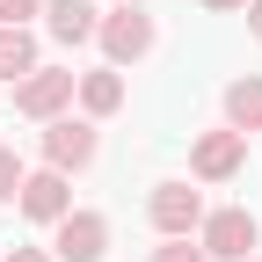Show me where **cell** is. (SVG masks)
Instances as JSON below:
<instances>
[{"instance_id":"5bb4252c","label":"cell","mask_w":262,"mask_h":262,"mask_svg":"<svg viewBox=\"0 0 262 262\" xmlns=\"http://www.w3.org/2000/svg\"><path fill=\"white\" fill-rule=\"evenodd\" d=\"M153 262H211V255H204V241H196V248L189 241H168V248H153Z\"/></svg>"},{"instance_id":"6da1fadb","label":"cell","mask_w":262,"mask_h":262,"mask_svg":"<svg viewBox=\"0 0 262 262\" xmlns=\"http://www.w3.org/2000/svg\"><path fill=\"white\" fill-rule=\"evenodd\" d=\"M196 241H204V255H211V262H248V255H255V241H262V226H255V211L226 204V211H211L204 226H196Z\"/></svg>"},{"instance_id":"e0dca14e","label":"cell","mask_w":262,"mask_h":262,"mask_svg":"<svg viewBox=\"0 0 262 262\" xmlns=\"http://www.w3.org/2000/svg\"><path fill=\"white\" fill-rule=\"evenodd\" d=\"M248 29H255V37H262V0H248Z\"/></svg>"},{"instance_id":"8fae6325","label":"cell","mask_w":262,"mask_h":262,"mask_svg":"<svg viewBox=\"0 0 262 262\" xmlns=\"http://www.w3.org/2000/svg\"><path fill=\"white\" fill-rule=\"evenodd\" d=\"M124 102V80H117V66H102V73H80V110L88 117H110Z\"/></svg>"},{"instance_id":"7a4b0ae2","label":"cell","mask_w":262,"mask_h":262,"mask_svg":"<svg viewBox=\"0 0 262 262\" xmlns=\"http://www.w3.org/2000/svg\"><path fill=\"white\" fill-rule=\"evenodd\" d=\"M73 88H80V73H58V66H37V73H22L15 80V110L22 117H58L66 102H73Z\"/></svg>"},{"instance_id":"4fadbf2b","label":"cell","mask_w":262,"mask_h":262,"mask_svg":"<svg viewBox=\"0 0 262 262\" xmlns=\"http://www.w3.org/2000/svg\"><path fill=\"white\" fill-rule=\"evenodd\" d=\"M22 196V160H15V146H0V204H15Z\"/></svg>"},{"instance_id":"52a82bcc","label":"cell","mask_w":262,"mask_h":262,"mask_svg":"<svg viewBox=\"0 0 262 262\" xmlns=\"http://www.w3.org/2000/svg\"><path fill=\"white\" fill-rule=\"evenodd\" d=\"M51 248H58V262H102V248H110V219H102V211H66Z\"/></svg>"},{"instance_id":"ba28073f","label":"cell","mask_w":262,"mask_h":262,"mask_svg":"<svg viewBox=\"0 0 262 262\" xmlns=\"http://www.w3.org/2000/svg\"><path fill=\"white\" fill-rule=\"evenodd\" d=\"M15 204L29 211V219H66V211H73V189H66V175L58 168H37V175H22V196H15Z\"/></svg>"},{"instance_id":"ffe728a7","label":"cell","mask_w":262,"mask_h":262,"mask_svg":"<svg viewBox=\"0 0 262 262\" xmlns=\"http://www.w3.org/2000/svg\"><path fill=\"white\" fill-rule=\"evenodd\" d=\"M248 262H255V255H248Z\"/></svg>"},{"instance_id":"7c38bea8","label":"cell","mask_w":262,"mask_h":262,"mask_svg":"<svg viewBox=\"0 0 262 262\" xmlns=\"http://www.w3.org/2000/svg\"><path fill=\"white\" fill-rule=\"evenodd\" d=\"M15 73H37V37L29 29H0V80Z\"/></svg>"},{"instance_id":"3957f363","label":"cell","mask_w":262,"mask_h":262,"mask_svg":"<svg viewBox=\"0 0 262 262\" xmlns=\"http://www.w3.org/2000/svg\"><path fill=\"white\" fill-rule=\"evenodd\" d=\"M102 51H110V66H139L146 51H153V15H139V8H117V15H102Z\"/></svg>"},{"instance_id":"2e32d148","label":"cell","mask_w":262,"mask_h":262,"mask_svg":"<svg viewBox=\"0 0 262 262\" xmlns=\"http://www.w3.org/2000/svg\"><path fill=\"white\" fill-rule=\"evenodd\" d=\"M8 262H51V255H44V248H15Z\"/></svg>"},{"instance_id":"9c48e42d","label":"cell","mask_w":262,"mask_h":262,"mask_svg":"<svg viewBox=\"0 0 262 262\" xmlns=\"http://www.w3.org/2000/svg\"><path fill=\"white\" fill-rule=\"evenodd\" d=\"M51 37L58 44H88L95 37V29H102V8H95V0H51Z\"/></svg>"},{"instance_id":"5b68a950","label":"cell","mask_w":262,"mask_h":262,"mask_svg":"<svg viewBox=\"0 0 262 262\" xmlns=\"http://www.w3.org/2000/svg\"><path fill=\"white\" fill-rule=\"evenodd\" d=\"M241 160H248L241 131H204V139L189 146V175L196 182H226V175H241Z\"/></svg>"},{"instance_id":"9a60e30c","label":"cell","mask_w":262,"mask_h":262,"mask_svg":"<svg viewBox=\"0 0 262 262\" xmlns=\"http://www.w3.org/2000/svg\"><path fill=\"white\" fill-rule=\"evenodd\" d=\"M29 15H37V0H0V29H29Z\"/></svg>"},{"instance_id":"d6986e66","label":"cell","mask_w":262,"mask_h":262,"mask_svg":"<svg viewBox=\"0 0 262 262\" xmlns=\"http://www.w3.org/2000/svg\"><path fill=\"white\" fill-rule=\"evenodd\" d=\"M117 8H146V0H117Z\"/></svg>"},{"instance_id":"8992f818","label":"cell","mask_w":262,"mask_h":262,"mask_svg":"<svg viewBox=\"0 0 262 262\" xmlns=\"http://www.w3.org/2000/svg\"><path fill=\"white\" fill-rule=\"evenodd\" d=\"M153 226H160L168 241H189L196 226H204V196H196L189 182H160V189H153Z\"/></svg>"},{"instance_id":"30bf717a","label":"cell","mask_w":262,"mask_h":262,"mask_svg":"<svg viewBox=\"0 0 262 262\" xmlns=\"http://www.w3.org/2000/svg\"><path fill=\"white\" fill-rule=\"evenodd\" d=\"M226 124H233L241 139H248V131H262V80H255V73L226 88Z\"/></svg>"},{"instance_id":"ac0fdd59","label":"cell","mask_w":262,"mask_h":262,"mask_svg":"<svg viewBox=\"0 0 262 262\" xmlns=\"http://www.w3.org/2000/svg\"><path fill=\"white\" fill-rule=\"evenodd\" d=\"M204 8H211V15H226V8H248V0H204Z\"/></svg>"},{"instance_id":"277c9868","label":"cell","mask_w":262,"mask_h":262,"mask_svg":"<svg viewBox=\"0 0 262 262\" xmlns=\"http://www.w3.org/2000/svg\"><path fill=\"white\" fill-rule=\"evenodd\" d=\"M44 160H51L58 175L88 168V160H95V124H88V117H51V124H44Z\"/></svg>"}]
</instances>
